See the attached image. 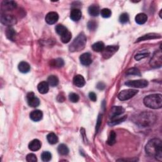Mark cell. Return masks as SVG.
Here are the masks:
<instances>
[{
  "label": "cell",
  "mask_w": 162,
  "mask_h": 162,
  "mask_svg": "<svg viewBox=\"0 0 162 162\" xmlns=\"http://www.w3.org/2000/svg\"><path fill=\"white\" fill-rule=\"evenodd\" d=\"M146 153L158 161L162 160V143L159 139H153L148 141L145 147Z\"/></svg>",
  "instance_id": "1"
},
{
  "label": "cell",
  "mask_w": 162,
  "mask_h": 162,
  "mask_svg": "<svg viewBox=\"0 0 162 162\" xmlns=\"http://www.w3.org/2000/svg\"><path fill=\"white\" fill-rule=\"evenodd\" d=\"M156 119L157 118L154 113L144 111L136 117L134 122L139 126L146 127L153 125L156 122Z\"/></svg>",
  "instance_id": "2"
},
{
  "label": "cell",
  "mask_w": 162,
  "mask_h": 162,
  "mask_svg": "<svg viewBox=\"0 0 162 162\" xmlns=\"http://www.w3.org/2000/svg\"><path fill=\"white\" fill-rule=\"evenodd\" d=\"M144 104L152 109H158L162 107V96L160 94H151L145 97Z\"/></svg>",
  "instance_id": "3"
},
{
  "label": "cell",
  "mask_w": 162,
  "mask_h": 162,
  "mask_svg": "<svg viewBox=\"0 0 162 162\" xmlns=\"http://www.w3.org/2000/svg\"><path fill=\"white\" fill-rule=\"evenodd\" d=\"M87 43V38L84 33H81L74 41L71 43L69 46V50L70 52H80L85 48Z\"/></svg>",
  "instance_id": "4"
},
{
  "label": "cell",
  "mask_w": 162,
  "mask_h": 162,
  "mask_svg": "<svg viewBox=\"0 0 162 162\" xmlns=\"http://www.w3.org/2000/svg\"><path fill=\"white\" fill-rule=\"evenodd\" d=\"M149 64L153 68H160L162 65V53L161 51H156L150 60Z\"/></svg>",
  "instance_id": "5"
},
{
  "label": "cell",
  "mask_w": 162,
  "mask_h": 162,
  "mask_svg": "<svg viewBox=\"0 0 162 162\" xmlns=\"http://www.w3.org/2000/svg\"><path fill=\"white\" fill-rule=\"evenodd\" d=\"M138 91L136 89H126L121 91L118 96V98L121 101H125V100L129 99L137 94Z\"/></svg>",
  "instance_id": "6"
},
{
  "label": "cell",
  "mask_w": 162,
  "mask_h": 162,
  "mask_svg": "<svg viewBox=\"0 0 162 162\" xmlns=\"http://www.w3.org/2000/svg\"><path fill=\"white\" fill-rule=\"evenodd\" d=\"M127 86L136 88H144L148 86V82L146 80H137V81H129L125 83Z\"/></svg>",
  "instance_id": "7"
},
{
  "label": "cell",
  "mask_w": 162,
  "mask_h": 162,
  "mask_svg": "<svg viewBox=\"0 0 162 162\" xmlns=\"http://www.w3.org/2000/svg\"><path fill=\"white\" fill-rule=\"evenodd\" d=\"M118 46H108L103 49L102 52L103 57L105 59H108L118 51Z\"/></svg>",
  "instance_id": "8"
},
{
  "label": "cell",
  "mask_w": 162,
  "mask_h": 162,
  "mask_svg": "<svg viewBox=\"0 0 162 162\" xmlns=\"http://www.w3.org/2000/svg\"><path fill=\"white\" fill-rule=\"evenodd\" d=\"M0 20H1V24L7 26L13 25L16 23V18L14 16L10 15H1Z\"/></svg>",
  "instance_id": "9"
},
{
  "label": "cell",
  "mask_w": 162,
  "mask_h": 162,
  "mask_svg": "<svg viewBox=\"0 0 162 162\" xmlns=\"http://www.w3.org/2000/svg\"><path fill=\"white\" fill-rule=\"evenodd\" d=\"M27 103L30 107L35 108L38 107L40 104V101L36 96L34 93H28L27 95Z\"/></svg>",
  "instance_id": "10"
},
{
  "label": "cell",
  "mask_w": 162,
  "mask_h": 162,
  "mask_svg": "<svg viewBox=\"0 0 162 162\" xmlns=\"http://www.w3.org/2000/svg\"><path fill=\"white\" fill-rule=\"evenodd\" d=\"M59 19V16L57 13H56L54 12H51L48 13L45 17V20L46 22V23L49 24V25H52L55 24L56 22H57Z\"/></svg>",
  "instance_id": "11"
},
{
  "label": "cell",
  "mask_w": 162,
  "mask_h": 162,
  "mask_svg": "<svg viewBox=\"0 0 162 162\" xmlns=\"http://www.w3.org/2000/svg\"><path fill=\"white\" fill-rule=\"evenodd\" d=\"M124 111L125 110L124 108H122V107H116V106H115V107H113L110 110V119H112L113 118H115V117L119 116L122 113H124Z\"/></svg>",
  "instance_id": "12"
},
{
  "label": "cell",
  "mask_w": 162,
  "mask_h": 162,
  "mask_svg": "<svg viewBox=\"0 0 162 162\" xmlns=\"http://www.w3.org/2000/svg\"><path fill=\"white\" fill-rule=\"evenodd\" d=\"M80 61L81 64L85 66H88L92 63V57L89 53H85L80 57Z\"/></svg>",
  "instance_id": "13"
},
{
  "label": "cell",
  "mask_w": 162,
  "mask_h": 162,
  "mask_svg": "<svg viewBox=\"0 0 162 162\" xmlns=\"http://www.w3.org/2000/svg\"><path fill=\"white\" fill-rule=\"evenodd\" d=\"M16 7V3L14 1H3L1 3V10L10 11Z\"/></svg>",
  "instance_id": "14"
},
{
  "label": "cell",
  "mask_w": 162,
  "mask_h": 162,
  "mask_svg": "<svg viewBox=\"0 0 162 162\" xmlns=\"http://www.w3.org/2000/svg\"><path fill=\"white\" fill-rule=\"evenodd\" d=\"M74 84L78 87H82L86 84L84 78L81 75H77L74 77L73 79Z\"/></svg>",
  "instance_id": "15"
},
{
  "label": "cell",
  "mask_w": 162,
  "mask_h": 162,
  "mask_svg": "<svg viewBox=\"0 0 162 162\" xmlns=\"http://www.w3.org/2000/svg\"><path fill=\"white\" fill-rule=\"evenodd\" d=\"M43 116V112L41 110H36L32 111L30 114V118L34 122H38L40 121Z\"/></svg>",
  "instance_id": "16"
},
{
  "label": "cell",
  "mask_w": 162,
  "mask_h": 162,
  "mask_svg": "<svg viewBox=\"0 0 162 162\" xmlns=\"http://www.w3.org/2000/svg\"><path fill=\"white\" fill-rule=\"evenodd\" d=\"M82 17L81 11L78 8L72 9L70 12V19L73 21H79Z\"/></svg>",
  "instance_id": "17"
},
{
  "label": "cell",
  "mask_w": 162,
  "mask_h": 162,
  "mask_svg": "<svg viewBox=\"0 0 162 162\" xmlns=\"http://www.w3.org/2000/svg\"><path fill=\"white\" fill-rule=\"evenodd\" d=\"M41 148V143L38 139H34L29 144V148L32 152H36Z\"/></svg>",
  "instance_id": "18"
},
{
  "label": "cell",
  "mask_w": 162,
  "mask_h": 162,
  "mask_svg": "<svg viewBox=\"0 0 162 162\" xmlns=\"http://www.w3.org/2000/svg\"><path fill=\"white\" fill-rule=\"evenodd\" d=\"M49 84L46 81H43L37 86L38 91L41 94H46L49 91Z\"/></svg>",
  "instance_id": "19"
},
{
  "label": "cell",
  "mask_w": 162,
  "mask_h": 162,
  "mask_svg": "<svg viewBox=\"0 0 162 162\" xmlns=\"http://www.w3.org/2000/svg\"><path fill=\"white\" fill-rule=\"evenodd\" d=\"M161 36L159 34H148L146 35H144L141 37L138 38L136 43H138L140 41H146V40H152V39H157V38H161Z\"/></svg>",
  "instance_id": "20"
},
{
  "label": "cell",
  "mask_w": 162,
  "mask_h": 162,
  "mask_svg": "<svg viewBox=\"0 0 162 162\" xmlns=\"http://www.w3.org/2000/svg\"><path fill=\"white\" fill-rule=\"evenodd\" d=\"M19 70L22 73H28L31 70V66L29 64L25 62V61H22L20 62L18 66Z\"/></svg>",
  "instance_id": "21"
},
{
  "label": "cell",
  "mask_w": 162,
  "mask_h": 162,
  "mask_svg": "<svg viewBox=\"0 0 162 162\" xmlns=\"http://www.w3.org/2000/svg\"><path fill=\"white\" fill-rule=\"evenodd\" d=\"M135 20L136 23L139 25L144 24L146 23V21L148 20V16L143 13H139L136 16Z\"/></svg>",
  "instance_id": "22"
},
{
  "label": "cell",
  "mask_w": 162,
  "mask_h": 162,
  "mask_svg": "<svg viewBox=\"0 0 162 162\" xmlns=\"http://www.w3.org/2000/svg\"><path fill=\"white\" fill-rule=\"evenodd\" d=\"M88 12L93 16H97L99 14V8L97 5H91L88 8Z\"/></svg>",
  "instance_id": "23"
},
{
  "label": "cell",
  "mask_w": 162,
  "mask_h": 162,
  "mask_svg": "<svg viewBox=\"0 0 162 162\" xmlns=\"http://www.w3.org/2000/svg\"><path fill=\"white\" fill-rule=\"evenodd\" d=\"M6 36L8 40H10V41H15L16 32L14 30L13 28L11 27H9L7 28L6 30Z\"/></svg>",
  "instance_id": "24"
},
{
  "label": "cell",
  "mask_w": 162,
  "mask_h": 162,
  "mask_svg": "<svg viewBox=\"0 0 162 162\" xmlns=\"http://www.w3.org/2000/svg\"><path fill=\"white\" fill-rule=\"evenodd\" d=\"M64 61L61 58H57L51 61V66L55 68H61L64 65Z\"/></svg>",
  "instance_id": "25"
},
{
  "label": "cell",
  "mask_w": 162,
  "mask_h": 162,
  "mask_svg": "<svg viewBox=\"0 0 162 162\" xmlns=\"http://www.w3.org/2000/svg\"><path fill=\"white\" fill-rule=\"evenodd\" d=\"M47 140L48 143L51 144H57L58 141V138L57 136L53 132H51L48 134L47 136Z\"/></svg>",
  "instance_id": "26"
},
{
  "label": "cell",
  "mask_w": 162,
  "mask_h": 162,
  "mask_svg": "<svg viewBox=\"0 0 162 162\" xmlns=\"http://www.w3.org/2000/svg\"><path fill=\"white\" fill-rule=\"evenodd\" d=\"M92 48L96 52H102L105 49V44L103 42H97L92 46Z\"/></svg>",
  "instance_id": "27"
},
{
  "label": "cell",
  "mask_w": 162,
  "mask_h": 162,
  "mask_svg": "<svg viewBox=\"0 0 162 162\" xmlns=\"http://www.w3.org/2000/svg\"><path fill=\"white\" fill-rule=\"evenodd\" d=\"M48 83L49 84V85L51 86L52 87H55L58 84L59 80L57 76L50 75L48 78Z\"/></svg>",
  "instance_id": "28"
},
{
  "label": "cell",
  "mask_w": 162,
  "mask_h": 162,
  "mask_svg": "<svg viewBox=\"0 0 162 162\" xmlns=\"http://www.w3.org/2000/svg\"><path fill=\"white\" fill-rule=\"evenodd\" d=\"M58 152L61 155H66L69 153V149L66 145L64 144H60L58 147Z\"/></svg>",
  "instance_id": "29"
},
{
  "label": "cell",
  "mask_w": 162,
  "mask_h": 162,
  "mask_svg": "<svg viewBox=\"0 0 162 162\" xmlns=\"http://www.w3.org/2000/svg\"><path fill=\"white\" fill-rule=\"evenodd\" d=\"M127 118V116H124L122 117H118V118H113L111 120V121H110L108 122V125H115L117 124H119L120 123H122V122H124Z\"/></svg>",
  "instance_id": "30"
},
{
  "label": "cell",
  "mask_w": 162,
  "mask_h": 162,
  "mask_svg": "<svg viewBox=\"0 0 162 162\" xmlns=\"http://www.w3.org/2000/svg\"><path fill=\"white\" fill-rule=\"evenodd\" d=\"M55 30H56V32H57V34H58L60 36H62L63 34H65V32L68 31V29H66V27L61 24L57 25V27H56L55 28Z\"/></svg>",
  "instance_id": "31"
},
{
  "label": "cell",
  "mask_w": 162,
  "mask_h": 162,
  "mask_svg": "<svg viewBox=\"0 0 162 162\" xmlns=\"http://www.w3.org/2000/svg\"><path fill=\"white\" fill-rule=\"evenodd\" d=\"M72 39V34L70 31L65 32L64 34L61 36V40L63 43H68Z\"/></svg>",
  "instance_id": "32"
},
{
  "label": "cell",
  "mask_w": 162,
  "mask_h": 162,
  "mask_svg": "<svg viewBox=\"0 0 162 162\" xmlns=\"http://www.w3.org/2000/svg\"><path fill=\"white\" fill-rule=\"evenodd\" d=\"M116 142V134L114 131H111L108 141H107V143L108 144L110 145V146H112Z\"/></svg>",
  "instance_id": "33"
},
{
  "label": "cell",
  "mask_w": 162,
  "mask_h": 162,
  "mask_svg": "<svg viewBox=\"0 0 162 162\" xmlns=\"http://www.w3.org/2000/svg\"><path fill=\"white\" fill-rule=\"evenodd\" d=\"M52 155L51 153H49V152H44L41 154V159L43 161H49L52 160Z\"/></svg>",
  "instance_id": "34"
},
{
  "label": "cell",
  "mask_w": 162,
  "mask_h": 162,
  "mask_svg": "<svg viewBox=\"0 0 162 162\" xmlns=\"http://www.w3.org/2000/svg\"><path fill=\"white\" fill-rule=\"evenodd\" d=\"M128 20H129V16H128V15L127 13H123L120 15L119 17V22L121 24H126Z\"/></svg>",
  "instance_id": "35"
},
{
  "label": "cell",
  "mask_w": 162,
  "mask_h": 162,
  "mask_svg": "<svg viewBox=\"0 0 162 162\" xmlns=\"http://www.w3.org/2000/svg\"><path fill=\"white\" fill-rule=\"evenodd\" d=\"M126 74L127 75H134L140 76L141 72L137 68H131L127 71Z\"/></svg>",
  "instance_id": "36"
},
{
  "label": "cell",
  "mask_w": 162,
  "mask_h": 162,
  "mask_svg": "<svg viewBox=\"0 0 162 162\" xmlns=\"http://www.w3.org/2000/svg\"><path fill=\"white\" fill-rule=\"evenodd\" d=\"M101 15L103 18H109L111 15V10L108 8H104L101 11Z\"/></svg>",
  "instance_id": "37"
},
{
  "label": "cell",
  "mask_w": 162,
  "mask_h": 162,
  "mask_svg": "<svg viewBox=\"0 0 162 162\" xmlns=\"http://www.w3.org/2000/svg\"><path fill=\"white\" fill-rule=\"evenodd\" d=\"M69 99H70V101L72 102V103H77L79 102V96L78 94L74 93H72L69 94Z\"/></svg>",
  "instance_id": "38"
},
{
  "label": "cell",
  "mask_w": 162,
  "mask_h": 162,
  "mask_svg": "<svg viewBox=\"0 0 162 162\" xmlns=\"http://www.w3.org/2000/svg\"><path fill=\"white\" fill-rule=\"evenodd\" d=\"M26 160L28 162H36L37 161V159L36 155L30 153L27 155V156H26Z\"/></svg>",
  "instance_id": "39"
},
{
  "label": "cell",
  "mask_w": 162,
  "mask_h": 162,
  "mask_svg": "<svg viewBox=\"0 0 162 162\" xmlns=\"http://www.w3.org/2000/svg\"><path fill=\"white\" fill-rule=\"evenodd\" d=\"M87 27L90 31H94L97 28V23L94 21H90L88 22Z\"/></svg>",
  "instance_id": "40"
},
{
  "label": "cell",
  "mask_w": 162,
  "mask_h": 162,
  "mask_svg": "<svg viewBox=\"0 0 162 162\" xmlns=\"http://www.w3.org/2000/svg\"><path fill=\"white\" fill-rule=\"evenodd\" d=\"M149 55V53H139V54H137L136 56H135V59L137 61L139 60H141V59H143L144 58H146L147 57H148Z\"/></svg>",
  "instance_id": "41"
},
{
  "label": "cell",
  "mask_w": 162,
  "mask_h": 162,
  "mask_svg": "<svg viewBox=\"0 0 162 162\" xmlns=\"http://www.w3.org/2000/svg\"><path fill=\"white\" fill-rule=\"evenodd\" d=\"M102 116L101 115H99L98 118V121H97V124H96V130L98 132L99 128L102 124Z\"/></svg>",
  "instance_id": "42"
},
{
  "label": "cell",
  "mask_w": 162,
  "mask_h": 162,
  "mask_svg": "<svg viewBox=\"0 0 162 162\" xmlns=\"http://www.w3.org/2000/svg\"><path fill=\"white\" fill-rule=\"evenodd\" d=\"M89 97L90 98V99L93 102H96L97 99V97H96V94H95L93 92H91L89 93Z\"/></svg>",
  "instance_id": "43"
},
{
  "label": "cell",
  "mask_w": 162,
  "mask_h": 162,
  "mask_svg": "<svg viewBox=\"0 0 162 162\" xmlns=\"http://www.w3.org/2000/svg\"><path fill=\"white\" fill-rule=\"evenodd\" d=\"M97 88L99 89V90H103L105 87V84L103 82H99L97 85Z\"/></svg>",
  "instance_id": "44"
}]
</instances>
